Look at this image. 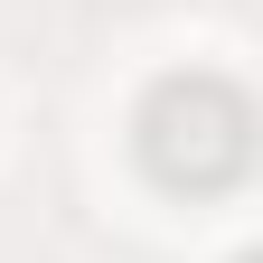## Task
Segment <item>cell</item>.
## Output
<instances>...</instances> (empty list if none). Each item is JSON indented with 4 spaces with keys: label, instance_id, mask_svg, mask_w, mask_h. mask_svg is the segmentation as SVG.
I'll list each match as a JSON object with an SVG mask.
<instances>
[{
    "label": "cell",
    "instance_id": "6da1fadb",
    "mask_svg": "<svg viewBox=\"0 0 263 263\" xmlns=\"http://www.w3.org/2000/svg\"><path fill=\"white\" fill-rule=\"evenodd\" d=\"M132 160L160 197H226L254 170V94L216 66H170L132 104Z\"/></svg>",
    "mask_w": 263,
    "mask_h": 263
}]
</instances>
